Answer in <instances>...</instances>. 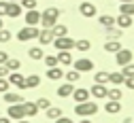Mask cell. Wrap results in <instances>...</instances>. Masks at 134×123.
Here are the masks:
<instances>
[{"mask_svg": "<svg viewBox=\"0 0 134 123\" xmlns=\"http://www.w3.org/2000/svg\"><path fill=\"white\" fill-rule=\"evenodd\" d=\"M60 9H55V7H49V9H45L43 13H41V26L43 28H53L55 24H58V17H60Z\"/></svg>", "mask_w": 134, "mask_h": 123, "instance_id": "obj_1", "label": "cell"}, {"mask_svg": "<svg viewBox=\"0 0 134 123\" xmlns=\"http://www.w3.org/2000/svg\"><path fill=\"white\" fill-rule=\"evenodd\" d=\"M75 113L79 115V117H94L96 113H98V104L96 102H79L77 106H75Z\"/></svg>", "mask_w": 134, "mask_h": 123, "instance_id": "obj_2", "label": "cell"}, {"mask_svg": "<svg viewBox=\"0 0 134 123\" xmlns=\"http://www.w3.org/2000/svg\"><path fill=\"white\" fill-rule=\"evenodd\" d=\"M38 28L36 26H26L24 30H19L17 32V38L21 40V43H26V40H32V38H38Z\"/></svg>", "mask_w": 134, "mask_h": 123, "instance_id": "obj_3", "label": "cell"}, {"mask_svg": "<svg viewBox=\"0 0 134 123\" xmlns=\"http://www.w3.org/2000/svg\"><path fill=\"white\" fill-rule=\"evenodd\" d=\"M53 47L58 51H70L75 49V40L70 36H60V38H53Z\"/></svg>", "mask_w": 134, "mask_h": 123, "instance_id": "obj_4", "label": "cell"}, {"mask_svg": "<svg viewBox=\"0 0 134 123\" xmlns=\"http://www.w3.org/2000/svg\"><path fill=\"white\" fill-rule=\"evenodd\" d=\"M7 117H9V119H13V121L24 119V117H26V113H24V104H11L9 110H7Z\"/></svg>", "mask_w": 134, "mask_h": 123, "instance_id": "obj_5", "label": "cell"}, {"mask_svg": "<svg viewBox=\"0 0 134 123\" xmlns=\"http://www.w3.org/2000/svg\"><path fill=\"white\" fill-rule=\"evenodd\" d=\"M115 62H117V66H126V64H130V62H132V51L121 47V49L115 53Z\"/></svg>", "mask_w": 134, "mask_h": 123, "instance_id": "obj_6", "label": "cell"}, {"mask_svg": "<svg viewBox=\"0 0 134 123\" xmlns=\"http://www.w3.org/2000/svg\"><path fill=\"white\" fill-rule=\"evenodd\" d=\"M9 83L11 85H15V87H17V89H26V77L24 74H19V70H17V72H9Z\"/></svg>", "mask_w": 134, "mask_h": 123, "instance_id": "obj_7", "label": "cell"}, {"mask_svg": "<svg viewBox=\"0 0 134 123\" xmlns=\"http://www.w3.org/2000/svg\"><path fill=\"white\" fill-rule=\"evenodd\" d=\"M75 70H79V72H92V70H94V62L87 60V57L75 60Z\"/></svg>", "mask_w": 134, "mask_h": 123, "instance_id": "obj_8", "label": "cell"}, {"mask_svg": "<svg viewBox=\"0 0 134 123\" xmlns=\"http://www.w3.org/2000/svg\"><path fill=\"white\" fill-rule=\"evenodd\" d=\"M41 24V13L36 9H30L26 13V26H38Z\"/></svg>", "mask_w": 134, "mask_h": 123, "instance_id": "obj_9", "label": "cell"}, {"mask_svg": "<svg viewBox=\"0 0 134 123\" xmlns=\"http://www.w3.org/2000/svg\"><path fill=\"white\" fill-rule=\"evenodd\" d=\"M38 43H41V45H51V43H53V32H51V28H43V30L38 32Z\"/></svg>", "mask_w": 134, "mask_h": 123, "instance_id": "obj_10", "label": "cell"}, {"mask_svg": "<svg viewBox=\"0 0 134 123\" xmlns=\"http://www.w3.org/2000/svg\"><path fill=\"white\" fill-rule=\"evenodd\" d=\"M79 11H81V15L83 17H96V4H92V2H81L79 4Z\"/></svg>", "mask_w": 134, "mask_h": 123, "instance_id": "obj_11", "label": "cell"}, {"mask_svg": "<svg viewBox=\"0 0 134 123\" xmlns=\"http://www.w3.org/2000/svg\"><path fill=\"white\" fill-rule=\"evenodd\" d=\"M107 93H109V89L104 85H98V83H94V87L90 89V96H94L96 100H102V98H107Z\"/></svg>", "mask_w": 134, "mask_h": 123, "instance_id": "obj_12", "label": "cell"}, {"mask_svg": "<svg viewBox=\"0 0 134 123\" xmlns=\"http://www.w3.org/2000/svg\"><path fill=\"white\" fill-rule=\"evenodd\" d=\"M21 11H24V7L19 2H9L7 4V17H13V19H15V17L21 15Z\"/></svg>", "mask_w": 134, "mask_h": 123, "instance_id": "obj_13", "label": "cell"}, {"mask_svg": "<svg viewBox=\"0 0 134 123\" xmlns=\"http://www.w3.org/2000/svg\"><path fill=\"white\" fill-rule=\"evenodd\" d=\"M119 49H121L119 38H111V40H107V43H104V51H107V53H117Z\"/></svg>", "mask_w": 134, "mask_h": 123, "instance_id": "obj_14", "label": "cell"}, {"mask_svg": "<svg viewBox=\"0 0 134 123\" xmlns=\"http://www.w3.org/2000/svg\"><path fill=\"white\" fill-rule=\"evenodd\" d=\"M72 98H75L77 104L79 102H87L90 100V89H83V87H81V89H75L72 91Z\"/></svg>", "mask_w": 134, "mask_h": 123, "instance_id": "obj_15", "label": "cell"}, {"mask_svg": "<svg viewBox=\"0 0 134 123\" xmlns=\"http://www.w3.org/2000/svg\"><path fill=\"white\" fill-rule=\"evenodd\" d=\"M115 26H119L121 30L130 28V26H132V17H130V15H124V13H119V17L115 19Z\"/></svg>", "mask_w": 134, "mask_h": 123, "instance_id": "obj_16", "label": "cell"}, {"mask_svg": "<svg viewBox=\"0 0 134 123\" xmlns=\"http://www.w3.org/2000/svg\"><path fill=\"white\" fill-rule=\"evenodd\" d=\"M72 91H75L72 83H64V85L58 87V96H60V98H68V96H72Z\"/></svg>", "mask_w": 134, "mask_h": 123, "instance_id": "obj_17", "label": "cell"}, {"mask_svg": "<svg viewBox=\"0 0 134 123\" xmlns=\"http://www.w3.org/2000/svg\"><path fill=\"white\" fill-rule=\"evenodd\" d=\"M104 110H107L109 115H115V113H119V110H121V102H115V100H109V102L104 104Z\"/></svg>", "mask_w": 134, "mask_h": 123, "instance_id": "obj_18", "label": "cell"}, {"mask_svg": "<svg viewBox=\"0 0 134 123\" xmlns=\"http://www.w3.org/2000/svg\"><path fill=\"white\" fill-rule=\"evenodd\" d=\"M24 113H26V117H36V113H38L36 102H24Z\"/></svg>", "mask_w": 134, "mask_h": 123, "instance_id": "obj_19", "label": "cell"}, {"mask_svg": "<svg viewBox=\"0 0 134 123\" xmlns=\"http://www.w3.org/2000/svg\"><path fill=\"white\" fill-rule=\"evenodd\" d=\"M64 77V72H62V68H47V79L49 81H58V79H62Z\"/></svg>", "mask_w": 134, "mask_h": 123, "instance_id": "obj_20", "label": "cell"}, {"mask_svg": "<svg viewBox=\"0 0 134 123\" xmlns=\"http://www.w3.org/2000/svg\"><path fill=\"white\" fill-rule=\"evenodd\" d=\"M4 100H7L9 104H24V96H21V93H11V91H7V93H4Z\"/></svg>", "mask_w": 134, "mask_h": 123, "instance_id": "obj_21", "label": "cell"}, {"mask_svg": "<svg viewBox=\"0 0 134 123\" xmlns=\"http://www.w3.org/2000/svg\"><path fill=\"white\" fill-rule=\"evenodd\" d=\"M58 62H60L62 66H70V64H72L70 51H60V53H58Z\"/></svg>", "mask_w": 134, "mask_h": 123, "instance_id": "obj_22", "label": "cell"}, {"mask_svg": "<svg viewBox=\"0 0 134 123\" xmlns=\"http://www.w3.org/2000/svg\"><path fill=\"white\" fill-rule=\"evenodd\" d=\"M38 85H41V77L38 74L26 77V89H34V87H38Z\"/></svg>", "mask_w": 134, "mask_h": 123, "instance_id": "obj_23", "label": "cell"}, {"mask_svg": "<svg viewBox=\"0 0 134 123\" xmlns=\"http://www.w3.org/2000/svg\"><path fill=\"white\" fill-rule=\"evenodd\" d=\"M124 81H126V77H124L121 72H109V83H113V85L119 87Z\"/></svg>", "mask_w": 134, "mask_h": 123, "instance_id": "obj_24", "label": "cell"}, {"mask_svg": "<svg viewBox=\"0 0 134 123\" xmlns=\"http://www.w3.org/2000/svg\"><path fill=\"white\" fill-rule=\"evenodd\" d=\"M51 32H53V38H60V36H66V34H68V28H66V26H60V24H55V26L51 28Z\"/></svg>", "mask_w": 134, "mask_h": 123, "instance_id": "obj_25", "label": "cell"}, {"mask_svg": "<svg viewBox=\"0 0 134 123\" xmlns=\"http://www.w3.org/2000/svg\"><path fill=\"white\" fill-rule=\"evenodd\" d=\"M98 21H100V26H104V28H113V26H115V17H111V15H100Z\"/></svg>", "mask_w": 134, "mask_h": 123, "instance_id": "obj_26", "label": "cell"}, {"mask_svg": "<svg viewBox=\"0 0 134 123\" xmlns=\"http://www.w3.org/2000/svg\"><path fill=\"white\" fill-rule=\"evenodd\" d=\"M107 98L109 100H115V102H121V89H119V87H113V89H109V93H107Z\"/></svg>", "mask_w": 134, "mask_h": 123, "instance_id": "obj_27", "label": "cell"}, {"mask_svg": "<svg viewBox=\"0 0 134 123\" xmlns=\"http://www.w3.org/2000/svg\"><path fill=\"white\" fill-rule=\"evenodd\" d=\"M64 79H66V83H77L81 79V72L79 70H68V72L64 74Z\"/></svg>", "mask_w": 134, "mask_h": 123, "instance_id": "obj_28", "label": "cell"}, {"mask_svg": "<svg viewBox=\"0 0 134 123\" xmlns=\"http://www.w3.org/2000/svg\"><path fill=\"white\" fill-rule=\"evenodd\" d=\"M90 47H92V43L87 40V38H81V40H75V49H79V51H90Z\"/></svg>", "mask_w": 134, "mask_h": 123, "instance_id": "obj_29", "label": "cell"}, {"mask_svg": "<svg viewBox=\"0 0 134 123\" xmlns=\"http://www.w3.org/2000/svg\"><path fill=\"white\" fill-rule=\"evenodd\" d=\"M62 117V108H58V106H49L47 108V119H60Z\"/></svg>", "mask_w": 134, "mask_h": 123, "instance_id": "obj_30", "label": "cell"}, {"mask_svg": "<svg viewBox=\"0 0 134 123\" xmlns=\"http://www.w3.org/2000/svg\"><path fill=\"white\" fill-rule=\"evenodd\" d=\"M4 66L9 68V72H17V70L21 68V62H19V60H7Z\"/></svg>", "mask_w": 134, "mask_h": 123, "instance_id": "obj_31", "label": "cell"}, {"mask_svg": "<svg viewBox=\"0 0 134 123\" xmlns=\"http://www.w3.org/2000/svg\"><path fill=\"white\" fill-rule=\"evenodd\" d=\"M94 81H96L98 85H104V83H109V72H107V70H100V72H96Z\"/></svg>", "mask_w": 134, "mask_h": 123, "instance_id": "obj_32", "label": "cell"}, {"mask_svg": "<svg viewBox=\"0 0 134 123\" xmlns=\"http://www.w3.org/2000/svg\"><path fill=\"white\" fill-rule=\"evenodd\" d=\"M119 13H124V15H134V2H121V7H119Z\"/></svg>", "mask_w": 134, "mask_h": 123, "instance_id": "obj_33", "label": "cell"}, {"mask_svg": "<svg viewBox=\"0 0 134 123\" xmlns=\"http://www.w3.org/2000/svg\"><path fill=\"white\" fill-rule=\"evenodd\" d=\"M28 55H30L32 60H43V57H45V53H43L41 47H32V49L28 51Z\"/></svg>", "mask_w": 134, "mask_h": 123, "instance_id": "obj_34", "label": "cell"}, {"mask_svg": "<svg viewBox=\"0 0 134 123\" xmlns=\"http://www.w3.org/2000/svg\"><path fill=\"white\" fill-rule=\"evenodd\" d=\"M45 60V64H47V68H55L60 62H58V55H45L43 57Z\"/></svg>", "mask_w": 134, "mask_h": 123, "instance_id": "obj_35", "label": "cell"}, {"mask_svg": "<svg viewBox=\"0 0 134 123\" xmlns=\"http://www.w3.org/2000/svg\"><path fill=\"white\" fill-rule=\"evenodd\" d=\"M121 74H124V77H134V64H132V62L126 64V66H121Z\"/></svg>", "mask_w": 134, "mask_h": 123, "instance_id": "obj_36", "label": "cell"}, {"mask_svg": "<svg viewBox=\"0 0 134 123\" xmlns=\"http://www.w3.org/2000/svg\"><path fill=\"white\" fill-rule=\"evenodd\" d=\"M19 4L30 11V9H36V0H19Z\"/></svg>", "mask_w": 134, "mask_h": 123, "instance_id": "obj_37", "label": "cell"}, {"mask_svg": "<svg viewBox=\"0 0 134 123\" xmlns=\"http://www.w3.org/2000/svg\"><path fill=\"white\" fill-rule=\"evenodd\" d=\"M9 40H11V32L7 28H2L0 30V43H9Z\"/></svg>", "mask_w": 134, "mask_h": 123, "instance_id": "obj_38", "label": "cell"}, {"mask_svg": "<svg viewBox=\"0 0 134 123\" xmlns=\"http://www.w3.org/2000/svg\"><path fill=\"white\" fill-rule=\"evenodd\" d=\"M9 87H11L9 79H0V93H7V91H9Z\"/></svg>", "mask_w": 134, "mask_h": 123, "instance_id": "obj_39", "label": "cell"}, {"mask_svg": "<svg viewBox=\"0 0 134 123\" xmlns=\"http://www.w3.org/2000/svg\"><path fill=\"white\" fill-rule=\"evenodd\" d=\"M107 30H109V36L111 38H119L121 36V28L119 30H117V28H107Z\"/></svg>", "mask_w": 134, "mask_h": 123, "instance_id": "obj_40", "label": "cell"}, {"mask_svg": "<svg viewBox=\"0 0 134 123\" xmlns=\"http://www.w3.org/2000/svg\"><path fill=\"white\" fill-rule=\"evenodd\" d=\"M36 106H38V108H45V110H47L49 106H51V104H49V100H47V98H41V100L36 102Z\"/></svg>", "mask_w": 134, "mask_h": 123, "instance_id": "obj_41", "label": "cell"}, {"mask_svg": "<svg viewBox=\"0 0 134 123\" xmlns=\"http://www.w3.org/2000/svg\"><path fill=\"white\" fill-rule=\"evenodd\" d=\"M9 77V68L4 64H0V79H7Z\"/></svg>", "mask_w": 134, "mask_h": 123, "instance_id": "obj_42", "label": "cell"}, {"mask_svg": "<svg viewBox=\"0 0 134 123\" xmlns=\"http://www.w3.org/2000/svg\"><path fill=\"white\" fill-rule=\"evenodd\" d=\"M124 83H126L128 89H132V91H134V77H126V81H124Z\"/></svg>", "mask_w": 134, "mask_h": 123, "instance_id": "obj_43", "label": "cell"}, {"mask_svg": "<svg viewBox=\"0 0 134 123\" xmlns=\"http://www.w3.org/2000/svg\"><path fill=\"white\" fill-rule=\"evenodd\" d=\"M7 4H9L7 0H4V2H0V17H4V15H7Z\"/></svg>", "mask_w": 134, "mask_h": 123, "instance_id": "obj_44", "label": "cell"}, {"mask_svg": "<svg viewBox=\"0 0 134 123\" xmlns=\"http://www.w3.org/2000/svg\"><path fill=\"white\" fill-rule=\"evenodd\" d=\"M55 123H72V119H68V117H60V119H55Z\"/></svg>", "mask_w": 134, "mask_h": 123, "instance_id": "obj_45", "label": "cell"}, {"mask_svg": "<svg viewBox=\"0 0 134 123\" xmlns=\"http://www.w3.org/2000/svg\"><path fill=\"white\" fill-rule=\"evenodd\" d=\"M7 60H9V55H7V53H4V51H0V64H4V62H7Z\"/></svg>", "mask_w": 134, "mask_h": 123, "instance_id": "obj_46", "label": "cell"}, {"mask_svg": "<svg viewBox=\"0 0 134 123\" xmlns=\"http://www.w3.org/2000/svg\"><path fill=\"white\" fill-rule=\"evenodd\" d=\"M0 123H11V119L9 117H0Z\"/></svg>", "mask_w": 134, "mask_h": 123, "instance_id": "obj_47", "label": "cell"}, {"mask_svg": "<svg viewBox=\"0 0 134 123\" xmlns=\"http://www.w3.org/2000/svg\"><path fill=\"white\" fill-rule=\"evenodd\" d=\"M124 123H134V119H132V117H126V119H124Z\"/></svg>", "mask_w": 134, "mask_h": 123, "instance_id": "obj_48", "label": "cell"}, {"mask_svg": "<svg viewBox=\"0 0 134 123\" xmlns=\"http://www.w3.org/2000/svg\"><path fill=\"white\" fill-rule=\"evenodd\" d=\"M79 123H92V121H90V119H87V117H83V119H81V121H79Z\"/></svg>", "mask_w": 134, "mask_h": 123, "instance_id": "obj_49", "label": "cell"}, {"mask_svg": "<svg viewBox=\"0 0 134 123\" xmlns=\"http://www.w3.org/2000/svg\"><path fill=\"white\" fill-rule=\"evenodd\" d=\"M4 28V24H2V17H0V30H2Z\"/></svg>", "mask_w": 134, "mask_h": 123, "instance_id": "obj_50", "label": "cell"}, {"mask_svg": "<svg viewBox=\"0 0 134 123\" xmlns=\"http://www.w3.org/2000/svg\"><path fill=\"white\" fill-rule=\"evenodd\" d=\"M17 123H30V121H24V119H19V121H17Z\"/></svg>", "mask_w": 134, "mask_h": 123, "instance_id": "obj_51", "label": "cell"}, {"mask_svg": "<svg viewBox=\"0 0 134 123\" xmlns=\"http://www.w3.org/2000/svg\"><path fill=\"white\" fill-rule=\"evenodd\" d=\"M119 2H134V0H119Z\"/></svg>", "mask_w": 134, "mask_h": 123, "instance_id": "obj_52", "label": "cell"}, {"mask_svg": "<svg viewBox=\"0 0 134 123\" xmlns=\"http://www.w3.org/2000/svg\"><path fill=\"white\" fill-rule=\"evenodd\" d=\"M7 2H19V0H7Z\"/></svg>", "mask_w": 134, "mask_h": 123, "instance_id": "obj_53", "label": "cell"}]
</instances>
